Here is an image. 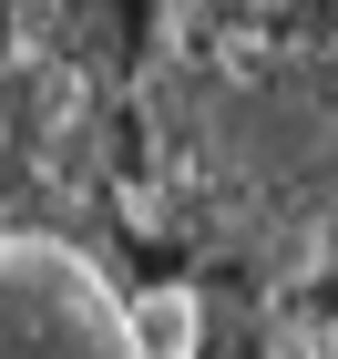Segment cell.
<instances>
[{
	"label": "cell",
	"instance_id": "cell-1",
	"mask_svg": "<svg viewBox=\"0 0 338 359\" xmlns=\"http://www.w3.org/2000/svg\"><path fill=\"white\" fill-rule=\"evenodd\" d=\"M143 195L174 247L246 277L338 267V21L195 11L134 83Z\"/></svg>",
	"mask_w": 338,
	"mask_h": 359
},
{
	"label": "cell",
	"instance_id": "cell-2",
	"mask_svg": "<svg viewBox=\"0 0 338 359\" xmlns=\"http://www.w3.org/2000/svg\"><path fill=\"white\" fill-rule=\"evenodd\" d=\"M0 359H164V349L83 236L0 226Z\"/></svg>",
	"mask_w": 338,
	"mask_h": 359
},
{
	"label": "cell",
	"instance_id": "cell-3",
	"mask_svg": "<svg viewBox=\"0 0 338 359\" xmlns=\"http://www.w3.org/2000/svg\"><path fill=\"white\" fill-rule=\"evenodd\" d=\"M195 11H338V0H164V21H195Z\"/></svg>",
	"mask_w": 338,
	"mask_h": 359
}]
</instances>
